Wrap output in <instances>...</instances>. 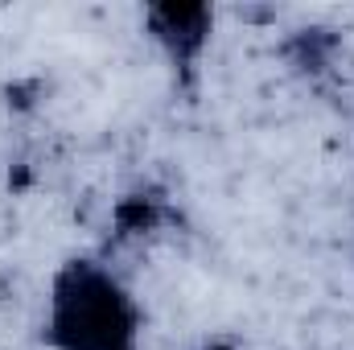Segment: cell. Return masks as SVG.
Segmentation results:
<instances>
[{"label": "cell", "mask_w": 354, "mask_h": 350, "mask_svg": "<svg viewBox=\"0 0 354 350\" xmlns=\"http://www.w3.org/2000/svg\"><path fill=\"white\" fill-rule=\"evenodd\" d=\"M140 301L107 260L71 256L50 272L41 317L50 350H140Z\"/></svg>", "instance_id": "1"}, {"label": "cell", "mask_w": 354, "mask_h": 350, "mask_svg": "<svg viewBox=\"0 0 354 350\" xmlns=\"http://www.w3.org/2000/svg\"><path fill=\"white\" fill-rule=\"evenodd\" d=\"M145 29L177 75L194 79L198 62L214 37V8H206V4H153V8H145Z\"/></svg>", "instance_id": "2"}, {"label": "cell", "mask_w": 354, "mask_h": 350, "mask_svg": "<svg viewBox=\"0 0 354 350\" xmlns=\"http://www.w3.org/2000/svg\"><path fill=\"white\" fill-rule=\"evenodd\" d=\"M202 350H235V347H227V342H206Z\"/></svg>", "instance_id": "3"}]
</instances>
